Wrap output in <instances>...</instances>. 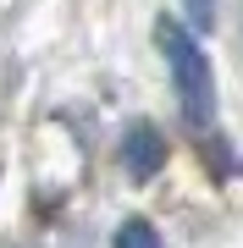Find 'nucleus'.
<instances>
[{
	"instance_id": "obj_4",
	"label": "nucleus",
	"mask_w": 243,
	"mask_h": 248,
	"mask_svg": "<svg viewBox=\"0 0 243 248\" xmlns=\"http://www.w3.org/2000/svg\"><path fill=\"white\" fill-rule=\"evenodd\" d=\"M182 11H188L194 33H210L216 28V0H182Z\"/></svg>"
},
{
	"instance_id": "obj_3",
	"label": "nucleus",
	"mask_w": 243,
	"mask_h": 248,
	"mask_svg": "<svg viewBox=\"0 0 243 248\" xmlns=\"http://www.w3.org/2000/svg\"><path fill=\"white\" fill-rule=\"evenodd\" d=\"M116 248H161V232H155L149 221H122Z\"/></svg>"
},
{
	"instance_id": "obj_1",
	"label": "nucleus",
	"mask_w": 243,
	"mask_h": 248,
	"mask_svg": "<svg viewBox=\"0 0 243 248\" xmlns=\"http://www.w3.org/2000/svg\"><path fill=\"white\" fill-rule=\"evenodd\" d=\"M155 45L166 50V66H171V83H177V99H182L188 127H210V116H216V78H210V55L199 50V39H194L177 17H161V22H155Z\"/></svg>"
},
{
	"instance_id": "obj_2",
	"label": "nucleus",
	"mask_w": 243,
	"mask_h": 248,
	"mask_svg": "<svg viewBox=\"0 0 243 248\" xmlns=\"http://www.w3.org/2000/svg\"><path fill=\"white\" fill-rule=\"evenodd\" d=\"M122 166H127L133 182H149L155 171L166 166V138H161V127H149V122H133V127H127V138H122Z\"/></svg>"
}]
</instances>
